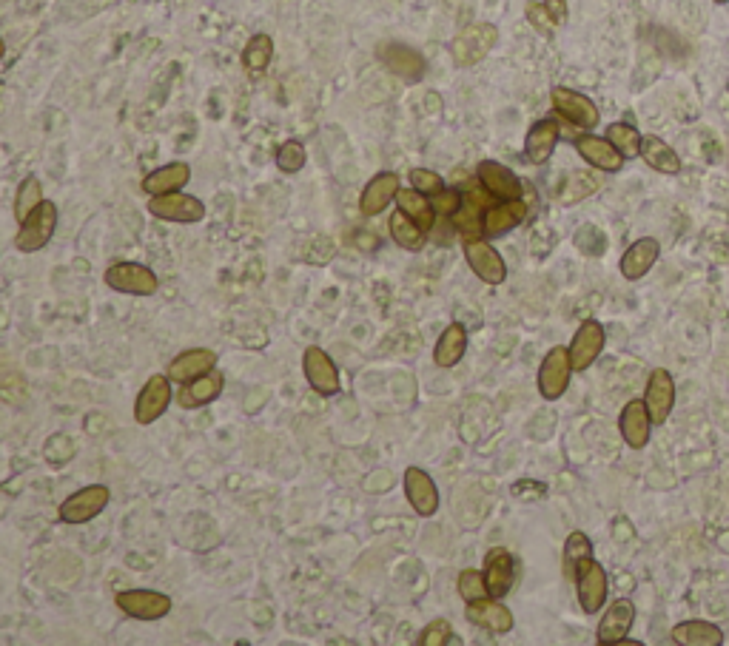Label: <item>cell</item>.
Segmentation results:
<instances>
[{
	"mask_svg": "<svg viewBox=\"0 0 729 646\" xmlns=\"http://www.w3.org/2000/svg\"><path fill=\"white\" fill-rule=\"evenodd\" d=\"M633 621H636V607L633 601L621 598V601H613L610 610L604 612L599 624V644L601 646H616L621 641H627V632L633 629Z\"/></svg>",
	"mask_w": 729,
	"mask_h": 646,
	"instance_id": "18",
	"label": "cell"
},
{
	"mask_svg": "<svg viewBox=\"0 0 729 646\" xmlns=\"http://www.w3.org/2000/svg\"><path fill=\"white\" fill-rule=\"evenodd\" d=\"M490 205L479 203L465 194V200L459 205V211L450 217L453 220V228L465 237V240H473V237H482L485 234V211Z\"/></svg>",
	"mask_w": 729,
	"mask_h": 646,
	"instance_id": "31",
	"label": "cell"
},
{
	"mask_svg": "<svg viewBox=\"0 0 729 646\" xmlns=\"http://www.w3.org/2000/svg\"><path fill=\"white\" fill-rule=\"evenodd\" d=\"M465 615H468V621L473 627L487 629L493 635H507V632H513V627H516L513 612L507 610L499 598H490V595L479 598V601H468Z\"/></svg>",
	"mask_w": 729,
	"mask_h": 646,
	"instance_id": "14",
	"label": "cell"
},
{
	"mask_svg": "<svg viewBox=\"0 0 729 646\" xmlns=\"http://www.w3.org/2000/svg\"><path fill=\"white\" fill-rule=\"evenodd\" d=\"M411 185L416 188V191L428 194V197L439 194V191L445 188L442 177H439L436 171H430V168H413V171H411Z\"/></svg>",
	"mask_w": 729,
	"mask_h": 646,
	"instance_id": "46",
	"label": "cell"
},
{
	"mask_svg": "<svg viewBox=\"0 0 729 646\" xmlns=\"http://www.w3.org/2000/svg\"><path fill=\"white\" fill-rule=\"evenodd\" d=\"M530 214L527 200H499L485 211V237H502L519 228Z\"/></svg>",
	"mask_w": 729,
	"mask_h": 646,
	"instance_id": "20",
	"label": "cell"
},
{
	"mask_svg": "<svg viewBox=\"0 0 729 646\" xmlns=\"http://www.w3.org/2000/svg\"><path fill=\"white\" fill-rule=\"evenodd\" d=\"M396 194H399V177L393 171H382V174H376L374 180L365 185V191L359 197V211L365 217H376V214H382L388 208V203L396 200Z\"/></svg>",
	"mask_w": 729,
	"mask_h": 646,
	"instance_id": "25",
	"label": "cell"
},
{
	"mask_svg": "<svg viewBox=\"0 0 729 646\" xmlns=\"http://www.w3.org/2000/svg\"><path fill=\"white\" fill-rule=\"evenodd\" d=\"M715 3H727V0H715Z\"/></svg>",
	"mask_w": 729,
	"mask_h": 646,
	"instance_id": "50",
	"label": "cell"
},
{
	"mask_svg": "<svg viewBox=\"0 0 729 646\" xmlns=\"http://www.w3.org/2000/svg\"><path fill=\"white\" fill-rule=\"evenodd\" d=\"M596 188H599V180H596L593 174L576 171V174H570V177H567V183H564V188H561L559 200L564 205H573V203H579V200H584V197H590Z\"/></svg>",
	"mask_w": 729,
	"mask_h": 646,
	"instance_id": "38",
	"label": "cell"
},
{
	"mask_svg": "<svg viewBox=\"0 0 729 646\" xmlns=\"http://www.w3.org/2000/svg\"><path fill=\"white\" fill-rule=\"evenodd\" d=\"M114 604L137 621H157L171 612V598L157 590H123L114 595Z\"/></svg>",
	"mask_w": 729,
	"mask_h": 646,
	"instance_id": "5",
	"label": "cell"
},
{
	"mask_svg": "<svg viewBox=\"0 0 729 646\" xmlns=\"http://www.w3.org/2000/svg\"><path fill=\"white\" fill-rule=\"evenodd\" d=\"M109 499H112V493H109L106 484H89V487L77 490L75 496L63 501L57 516L66 524H86V521H92V518H97L106 510Z\"/></svg>",
	"mask_w": 729,
	"mask_h": 646,
	"instance_id": "4",
	"label": "cell"
},
{
	"mask_svg": "<svg viewBox=\"0 0 729 646\" xmlns=\"http://www.w3.org/2000/svg\"><path fill=\"white\" fill-rule=\"evenodd\" d=\"M673 641L681 646H718L724 644V632L707 621H684L673 629Z\"/></svg>",
	"mask_w": 729,
	"mask_h": 646,
	"instance_id": "33",
	"label": "cell"
},
{
	"mask_svg": "<svg viewBox=\"0 0 729 646\" xmlns=\"http://www.w3.org/2000/svg\"><path fill=\"white\" fill-rule=\"evenodd\" d=\"M302 370H305V379L308 385L317 390L319 396H337L342 382H339V370L334 365V359L322 348H308L302 356Z\"/></svg>",
	"mask_w": 729,
	"mask_h": 646,
	"instance_id": "12",
	"label": "cell"
},
{
	"mask_svg": "<svg viewBox=\"0 0 729 646\" xmlns=\"http://www.w3.org/2000/svg\"><path fill=\"white\" fill-rule=\"evenodd\" d=\"M465 351H468V331H465V325L453 322V325H448L445 333L439 336V342H436V348H433V362H436L439 368H456V365L462 362Z\"/></svg>",
	"mask_w": 729,
	"mask_h": 646,
	"instance_id": "29",
	"label": "cell"
},
{
	"mask_svg": "<svg viewBox=\"0 0 729 646\" xmlns=\"http://www.w3.org/2000/svg\"><path fill=\"white\" fill-rule=\"evenodd\" d=\"M573 581H576V592H579V604L584 612H599L604 607V601H607V573H604V567H601L596 558H587V561H581L579 567H576V575H573Z\"/></svg>",
	"mask_w": 729,
	"mask_h": 646,
	"instance_id": "7",
	"label": "cell"
},
{
	"mask_svg": "<svg viewBox=\"0 0 729 646\" xmlns=\"http://www.w3.org/2000/svg\"><path fill=\"white\" fill-rule=\"evenodd\" d=\"M576 245H579L587 257H601V254H604V248H607V237L601 234L599 228L587 225V228H581L579 234H576Z\"/></svg>",
	"mask_w": 729,
	"mask_h": 646,
	"instance_id": "44",
	"label": "cell"
},
{
	"mask_svg": "<svg viewBox=\"0 0 729 646\" xmlns=\"http://www.w3.org/2000/svg\"><path fill=\"white\" fill-rule=\"evenodd\" d=\"M527 18H530V23L542 32V35H550L553 29H556V23H553V18H550V12L544 9V3L539 6V3H533V6H527Z\"/></svg>",
	"mask_w": 729,
	"mask_h": 646,
	"instance_id": "47",
	"label": "cell"
},
{
	"mask_svg": "<svg viewBox=\"0 0 729 646\" xmlns=\"http://www.w3.org/2000/svg\"><path fill=\"white\" fill-rule=\"evenodd\" d=\"M641 160L661 174H678L681 171V157L661 137H653V134L641 140Z\"/></svg>",
	"mask_w": 729,
	"mask_h": 646,
	"instance_id": "32",
	"label": "cell"
},
{
	"mask_svg": "<svg viewBox=\"0 0 729 646\" xmlns=\"http://www.w3.org/2000/svg\"><path fill=\"white\" fill-rule=\"evenodd\" d=\"M544 9L550 12V18L556 26H561L567 20V0H544Z\"/></svg>",
	"mask_w": 729,
	"mask_h": 646,
	"instance_id": "49",
	"label": "cell"
},
{
	"mask_svg": "<svg viewBox=\"0 0 729 646\" xmlns=\"http://www.w3.org/2000/svg\"><path fill=\"white\" fill-rule=\"evenodd\" d=\"M223 385H225V376L220 370H208L203 373L200 379H194V382H186V385H180V407H203V405H211L220 393H223Z\"/></svg>",
	"mask_w": 729,
	"mask_h": 646,
	"instance_id": "27",
	"label": "cell"
},
{
	"mask_svg": "<svg viewBox=\"0 0 729 646\" xmlns=\"http://www.w3.org/2000/svg\"><path fill=\"white\" fill-rule=\"evenodd\" d=\"M661 254V245L653 237L633 242L624 257H621V277L624 279H641L655 265V259Z\"/></svg>",
	"mask_w": 729,
	"mask_h": 646,
	"instance_id": "28",
	"label": "cell"
},
{
	"mask_svg": "<svg viewBox=\"0 0 729 646\" xmlns=\"http://www.w3.org/2000/svg\"><path fill=\"white\" fill-rule=\"evenodd\" d=\"M462 200H465V194H462V191H456V188H442L439 194H433V197H430L436 217H453V214L459 211Z\"/></svg>",
	"mask_w": 729,
	"mask_h": 646,
	"instance_id": "43",
	"label": "cell"
},
{
	"mask_svg": "<svg viewBox=\"0 0 729 646\" xmlns=\"http://www.w3.org/2000/svg\"><path fill=\"white\" fill-rule=\"evenodd\" d=\"M618 430H621V439L630 444L633 450L647 447L650 430H653V416H650L644 399H633V402L624 405L621 416H618Z\"/></svg>",
	"mask_w": 729,
	"mask_h": 646,
	"instance_id": "16",
	"label": "cell"
},
{
	"mask_svg": "<svg viewBox=\"0 0 729 646\" xmlns=\"http://www.w3.org/2000/svg\"><path fill=\"white\" fill-rule=\"evenodd\" d=\"M573 376V359H570V348H553L544 356L542 368H539V393L547 402H556L564 396V390L570 385Z\"/></svg>",
	"mask_w": 729,
	"mask_h": 646,
	"instance_id": "6",
	"label": "cell"
},
{
	"mask_svg": "<svg viewBox=\"0 0 729 646\" xmlns=\"http://www.w3.org/2000/svg\"><path fill=\"white\" fill-rule=\"evenodd\" d=\"M559 137L561 131L556 120H539V123H533L530 131H527V137H524V157L533 166H544L553 157L556 146H559Z\"/></svg>",
	"mask_w": 729,
	"mask_h": 646,
	"instance_id": "23",
	"label": "cell"
},
{
	"mask_svg": "<svg viewBox=\"0 0 729 646\" xmlns=\"http://www.w3.org/2000/svg\"><path fill=\"white\" fill-rule=\"evenodd\" d=\"M43 203V188H40L38 177H26L18 188V197H15V217L18 222H23L35 208H40Z\"/></svg>",
	"mask_w": 729,
	"mask_h": 646,
	"instance_id": "39",
	"label": "cell"
},
{
	"mask_svg": "<svg viewBox=\"0 0 729 646\" xmlns=\"http://www.w3.org/2000/svg\"><path fill=\"white\" fill-rule=\"evenodd\" d=\"M171 405V379L169 376H151L149 382L143 385V390L137 393V402H134V419L137 425H151L157 422Z\"/></svg>",
	"mask_w": 729,
	"mask_h": 646,
	"instance_id": "10",
	"label": "cell"
},
{
	"mask_svg": "<svg viewBox=\"0 0 729 646\" xmlns=\"http://www.w3.org/2000/svg\"><path fill=\"white\" fill-rule=\"evenodd\" d=\"M214 365H217V353L208 351V348H191V351H183L171 362L169 379L177 382V385H186V382L200 379L208 370H214Z\"/></svg>",
	"mask_w": 729,
	"mask_h": 646,
	"instance_id": "26",
	"label": "cell"
},
{
	"mask_svg": "<svg viewBox=\"0 0 729 646\" xmlns=\"http://www.w3.org/2000/svg\"><path fill=\"white\" fill-rule=\"evenodd\" d=\"M149 211L157 220L177 222V225H194V222L206 220V205H203V200H197L191 194H183V191L151 197Z\"/></svg>",
	"mask_w": 729,
	"mask_h": 646,
	"instance_id": "3",
	"label": "cell"
},
{
	"mask_svg": "<svg viewBox=\"0 0 729 646\" xmlns=\"http://www.w3.org/2000/svg\"><path fill=\"white\" fill-rule=\"evenodd\" d=\"M459 595H462L465 601L487 598L490 592H487L485 573H479V570H462V573H459Z\"/></svg>",
	"mask_w": 729,
	"mask_h": 646,
	"instance_id": "42",
	"label": "cell"
},
{
	"mask_svg": "<svg viewBox=\"0 0 729 646\" xmlns=\"http://www.w3.org/2000/svg\"><path fill=\"white\" fill-rule=\"evenodd\" d=\"M450 641H453V627H450L445 618H436L433 624H428L425 632H422V638H419L422 646H445Z\"/></svg>",
	"mask_w": 729,
	"mask_h": 646,
	"instance_id": "45",
	"label": "cell"
},
{
	"mask_svg": "<svg viewBox=\"0 0 729 646\" xmlns=\"http://www.w3.org/2000/svg\"><path fill=\"white\" fill-rule=\"evenodd\" d=\"M485 581H487V592L490 598H505L507 592L513 590V581H516V561L513 555L496 547L490 550L485 558Z\"/></svg>",
	"mask_w": 729,
	"mask_h": 646,
	"instance_id": "22",
	"label": "cell"
},
{
	"mask_svg": "<svg viewBox=\"0 0 729 646\" xmlns=\"http://www.w3.org/2000/svg\"><path fill=\"white\" fill-rule=\"evenodd\" d=\"M513 493H516V499H527V501H536L547 496V487L539 484V481H516L513 484Z\"/></svg>",
	"mask_w": 729,
	"mask_h": 646,
	"instance_id": "48",
	"label": "cell"
},
{
	"mask_svg": "<svg viewBox=\"0 0 729 646\" xmlns=\"http://www.w3.org/2000/svg\"><path fill=\"white\" fill-rule=\"evenodd\" d=\"M607 140H610L624 157H638V154H641V140H644V137H641L638 129H633L630 123H613V126L607 129Z\"/></svg>",
	"mask_w": 729,
	"mask_h": 646,
	"instance_id": "40",
	"label": "cell"
},
{
	"mask_svg": "<svg viewBox=\"0 0 729 646\" xmlns=\"http://www.w3.org/2000/svg\"><path fill=\"white\" fill-rule=\"evenodd\" d=\"M405 496L422 518H430L439 510V490L422 467L405 470Z\"/></svg>",
	"mask_w": 729,
	"mask_h": 646,
	"instance_id": "19",
	"label": "cell"
},
{
	"mask_svg": "<svg viewBox=\"0 0 729 646\" xmlns=\"http://www.w3.org/2000/svg\"><path fill=\"white\" fill-rule=\"evenodd\" d=\"M379 60L388 66V72L402 77V80H411V83H416L425 74L422 55L413 52L411 46H402V43H382L379 46Z\"/></svg>",
	"mask_w": 729,
	"mask_h": 646,
	"instance_id": "24",
	"label": "cell"
},
{
	"mask_svg": "<svg viewBox=\"0 0 729 646\" xmlns=\"http://www.w3.org/2000/svg\"><path fill=\"white\" fill-rule=\"evenodd\" d=\"M550 97H553V109L559 111L567 123H573V126H579L584 131H593L599 126V109H596V103L587 94L556 86Z\"/></svg>",
	"mask_w": 729,
	"mask_h": 646,
	"instance_id": "8",
	"label": "cell"
},
{
	"mask_svg": "<svg viewBox=\"0 0 729 646\" xmlns=\"http://www.w3.org/2000/svg\"><path fill=\"white\" fill-rule=\"evenodd\" d=\"M587 558H593V541L584 536L581 530L570 533L567 541H564V575L573 578L576 567H579L581 561H587Z\"/></svg>",
	"mask_w": 729,
	"mask_h": 646,
	"instance_id": "36",
	"label": "cell"
},
{
	"mask_svg": "<svg viewBox=\"0 0 729 646\" xmlns=\"http://www.w3.org/2000/svg\"><path fill=\"white\" fill-rule=\"evenodd\" d=\"M604 342H607V336H604V328H601V322L596 319H587V322H581V328L576 331L573 336V342H570V359H573V370H587L596 359L601 356L604 351Z\"/></svg>",
	"mask_w": 729,
	"mask_h": 646,
	"instance_id": "15",
	"label": "cell"
},
{
	"mask_svg": "<svg viewBox=\"0 0 729 646\" xmlns=\"http://www.w3.org/2000/svg\"><path fill=\"white\" fill-rule=\"evenodd\" d=\"M465 257H468V265L473 268V274L487 282V285H502L507 279V265L502 254L490 245L482 237H473V240H465Z\"/></svg>",
	"mask_w": 729,
	"mask_h": 646,
	"instance_id": "9",
	"label": "cell"
},
{
	"mask_svg": "<svg viewBox=\"0 0 729 646\" xmlns=\"http://www.w3.org/2000/svg\"><path fill=\"white\" fill-rule=\"evenodd\" d=\"M106 285L129 296H151L160 291V279L143 262H114L106 271Z\"/></svg>",
	"mask_w": 729,
	"mask_h": 646,
	"instance_id": "1",
	"label": "cell"
},
{
	"mask_svg": "<svg viewBox=\"0 0 729 646\" xmlns=\"http://www.w3.org/2000/svg\"><path fill=\"white\" fill-rule=\"evenodd\" d=\"M496 26L490 23H473L462 35L453 40V60L459 66H473L493 49L496 43Z\"/></svg>",
	"mask_w": 729,
	"mask_h": 646,
	"instance_id": "13",
	"label": "cell"
},
{
	"mask_svg": "<svg viewBox=\"0 0 729 646\" xmlns=\"http://www.w3.org/2000/svg\"><path fill=\"white\" fill-rule=\"evenodd\" d=\"M305 146L302 143H297V140H288V143H282L280 151H277V166H280V171H285V174H297L302 166H305Z\"/></svg>",
	"mask_w": 729,
	"mask_h": 646,
	"instance_id": "41",
	"label": "cell"
},
{
	"mask_svg": "<svg viewBox=\"0 0 729 646\" xmlns=\"http://www.w3.org/2000/svg\"><path fill=\"white\" fill-rule=\"evenodd\" d=\"M57 228V208L55 203L43 200L40 208H35L26 220L20 222L18 237H15V248L20 254H35L46 242L52 240Z\"/></svg>",
	"mask_w": 729,
	"mask_h": 646,
	"instance_id": "2",
	"label": "cell"
},
{
	"mask_svg": "<svg viewBox=\"0 0 729 646\" xmlns=\"http://www.w3.org/2000/svg\"><path fill=\"white\" fill-rule=\"evenodd\" d=\"M576 151L581 154V160H587L590 166L599 168V171H610V174L621 171L624 160H627L607 137H596V134H581L576 140Z\"/></svg>",
	"mask_w": 729,
	"mask_h": 646,
	"instance_id": "21",
	"label": "cell"
},
{
	"mask_svg": "<svg viewBox=\"0 0 729 646\" xmlns=\"http://www.w3.org/2000/svg\"><path fill=\"white\" fill-rule=\"evenodd\" d=\"M396 205H399V211H405L413 222H419L425 231L433 228V220H436V211H433V203H430L428 194H422V191H416V188H399V194H396Z\"/></svg>",
	"mask_w": 729,
	"mask_h": 646,
	"instance_id": "35",
	"label": "cell"
},
{
	"mask_svg": "<svg viewBox=\"0 0 729 646\" xmlns=\"http://www.w3.org/2000/svg\"><path fill=\"white\" fill-rule=\"evenodd\" d=\"M391 240L402 248V251H422L425 248V228L419 222H413L405 211H393L391 214Z\"/></svg>",
	"mask_w": 729,
	"mask_h": 646,
	"instance_id": "34",
	"label": "cell"
},
{
	"mask_svg": "<svg viewBox=\"0 0 729 646\" xmlns=\"http://www.w3.org/2000/svg\"><path fill=\"white\" fill-rule=\"evenodd\" d=\"M188 180H191V168H188V163H169V166L151 171L149 177L143 180V191H146L149 197L174 194V191H183Z\"/></svg>",
	"mask_w": 729,
	"mask_h": 646,
	"instance_id": "30",
	"label": "cell"
},
{
	"mask_svg": "<svg viewBox=\"0 0 729 646\" xmlns=\"http://www.w3.org/2000/svg\"><path fill=\"white\" fill-rule=\"evenodd\" d=\"M476 180L485 185L496 200H524L527 183H522L513 171L496 160H482L476 168Z\"/></svg>",
	"mask_w": 729,
	"mask_h": 646,
	"instance_id": "11",
	"label": "cell"
},
{
	"mask_svg": "<svg viewBox=\"0 0 729 646\" xmlns=\"http://www.w3.org/2000/svg\"><path fill=\"white\" fill-rule=\"evenodd\" d=\"M274 57V40L268 35H254L243 52V66L248 72H265Z\"/></svg>",
	"mask_w": 729,
	"mask_h": 646,
	"instance_id": "37",
	"label": "cell"
},
{
	"mask_svg": "<svg viewBox=\"0 0 729 646\" xmlns=\"http://www.w3.org/2000/svg\"><path fill=\"white\" fill-rule=\"evenodd\" d=\"M644 402H647V410H650V416H653V425H664L667 416L673 413L675 405V382L673 376H670V370L655 368L653 373H650Z\"/></svg>",
	"mask_w": 729,
	"mask_h": 646,
	"instance_id": "17",
	"label": "cell"
}]
</instances>
